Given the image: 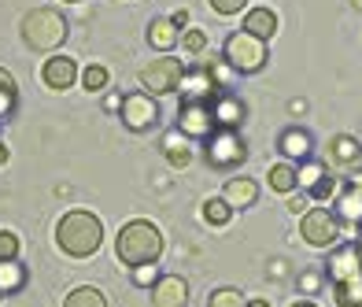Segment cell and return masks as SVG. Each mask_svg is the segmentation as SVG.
<instances>
[{
    "instance_id": "22",
    "label": "cell",
    "mask_w": 362,
    "mask_h": 307,
    "mask_svg": "<svg viewBox=\"0 0 362 307\" xmlns=\"http://www.w3.org/2000/svg\"><path fill=\"white\" fill-rule=\"evenodd\" d=\"M267 185L274 192H296L300 189V170H296L292 163H274L267 170Z\"/></svg>"
},
{
    "instance_id": "36",
    "label": "cell",
    "mask_w": 362,
    "mask_h": 307,
    "mask_svg": "<svg viewBox=\"0 0 362 307\" xmlns=\"http://www.w3.org/2000/svg\"><path fill=\"white\" fill-rule=\"evenodd\" d=\"M211 8H215L218 15H237V11H244V0H207Z\"/></svg>"
},
{
    "instance_id": "12",
    "label": "cell",
    "mask_w": 362,
    "mask_h": 307,
    "mask_svg": "<svg viewBox=\"0 0 362 307\" xmlns=\"http://www.w3.org/2000/svg\"><path fill=\"white\" fill-rule=\"evenodd\" d=\"M325 274L333 282H344V278H362V263H358V248L355 241H348V245H337L333 252H329L325 260Z\"/></svg>"
},
{
    "instance_id": "39",
    "label": "cell",
    "mask_w": 362,
    "mask_h": 307,
    "mask_svg": "<svg viewBox=\"0 0 362 307\" xmlns=\"http://www.w3.org/2000/svg\"><path fill=\"white\" fill-rule=\"evenodd\" d=\"M0 163H8V144H0Z\"/></svg>"
},
{
    "instance_id": "17",
    "label": "cell",
    "mask_w": 362,
    "mask_h": 307,
    "mask_svg": "<svg viewBox=\"0 0 362 307\" xmlns=\"http://www.w3.org/2000/svg\"><path fill=\"white\" fill-rule=\"evenodd\" d=\"M159 149H163V159H167V163L174 167V170H185L189 163H192V149H189V137L185 134H167V137H163V144H159Z\"/></svg>"
},
{
    "instance_id": "45",
    "label": "cell",
    "mask_w": 362,
    "mask_h": 307,
    "mask_svg": "<svg viewBox=\"0 0 362 307\" xmlns=\"http://www.w3.org/2000/svg\"><path fill=\"white\" fill-rule=\"evenodd\" d=\"M0 296H4V293H0Z\"/></svg>"
},
{
    "instance_id": "43",
    "label": "cell",
    "mask_w": 362,
    "mask_h": 307,
    "mask_svg": "<svg viewBox=\"0 0 362 307\" xmlns=\"http://www.w3.org/2000/svg\"><path fill=\"white\" fill-rule=\"evenodd\" d=\"M351 4H355V8H358V11H362V0H351Z\"/></svg>"
},
{
    "instance_id": "4",
    "label": "cell",
    "mask_w": 362,
    "mask_h": 307,
    "mask_svg": "<svg viewBox=\"0 0 362 307\" xmlns=\"http://www.w3.org/2000/svg\"><path fill=\"white\" fill-rule=\"evenodd\" d=\"M222 59H226L237 74H255V71L267 67V41L252 37L248 30H237V34L226 37Z\"/></svg>"
},
{
    "instance_id": "19",
    "label": "cell",
    "mask_w": 362,
    "mask_h": 307,
    "mask_svg": "<svg viewBox=\"0 0 362 307\" xmlns=\"http://www.w3.org/2000/svg\"><path fill=\"white\" fill-rule=\"evenodd\" d=\"M240 30H248V34L259 37V41H270L277 34V15L270 8H252L248 15H244V26Z\"/></svg>"
},
{
    "instance_id": "44",
    "label": "cell",
    "mask_w": 362,
    "mask_h": 307,
    "mask_svg": "<svg viewBox=\"0 0 362 307\" xmlns=\"http://www.w3.org/2000/svg\"><path fill=\"white\" fill-rule=\"evenodd\" d=\"M67 4H81V0H67Z\"/></svg>"
},
{
    "instance_id": "2",
    "label": "cell",
    "mask_w": 362,
    "mask_h": 307,
    "mask_svg": "<svg viewBox=\"0 0 362 307\" xmlns=\"http://www.w3.org/2000/svg\"><path fill=\"white\" fill-rule=\"evenodd\" d=\"M163 252V233L156 222L148 219H134L126 222L119 237H115V255L126 263V267H141V263H156Z\"/></svg>"
},
{
    "instance_id": "16",
    "label": "cell",
    "mask_w": 362,
    "mask_h": 307,
    "mask_svg": "<svg viewBox=\"0 0 362 307\" xmlns=\"http://www.w3.org/2000/svg\"><path fill=\"white\" fill-rule=\"evenodd\" d=\"M222 200L233 207V212H244V207H255L259 200V185L252 178H229L226 189H222Z\"/></svg>"
},
{
    "instance_id": "21",
    "label": "cell",
    "mask_w": 362,
    "mask_h": 307,
    "mask_svg": "<svg viewBox=\"0 0 362 307\" xmlns=\"http://www.w3.org/2000/svg\"><path fill=\"white\" fill-rule=\"evenodd\" d=\"M310 149H315V141H310V134L300 130V126H292V130L281 134V152L288 159H310Z\"/></svg>"
},
{
    "instance_id": "35",
    "label": "cell",
    "mask_w": 362,
    "mask_h": 307,
    "mask_svg": "<svg viewBox=\"0 0 362 307\" xmlns=\"http://www.w3.org/2000/svg\"><path fill=\"white\" fill-rule=\"evenodd\" d=\"M204 48H207L204 30H185V52H204Z\"/></svg>"
},
{
    "instance_id": "6",
    "label": "cell",
    "mask_w": 362,
    "mask_h": 307,
    "mask_svg": "<svg viewBox=\"0 0 362 307\" xmlns=\"http://www.w3.org/2000/svg\"><path fill=\"white\" fill-rule=\"evenodd\" d=\"M181 78H185V63L174 59L170 52H163L159 59L148 63V67H141V86H144V93H152V96L177 93Z\"/></svg>"
},
{
    "instance_id": "1",
    "label": "cell",
    "mask_w": 362,
    "mask_h": 307,
    "mask_svg": "<svg viewBox=\"0 0 362 307\" xmlns=\"http://www.w3.org/2000/svg\"><path fill=\"white\" fill-rule=\"evenodd\" d=\"M56 245L71 260H89L104 245V222L93 212H67L56 226Z\"/></svg>"
},
{
    "instance_id": "29",
    "label": "cell",
    "mask_w": 362,
    "mask_h": 307,
    "mask_svg": "<svg viewBox=\"0 0 362 307\" xmlns=\"http://www.w3.org/2000/svg\"><path fill=\"white\" fill-rule=\"evenodd\" d=\"M81 86H86L89 93L107 89V67H104V63H89V67L81 71Z\"/></svg>"
},
{
    "instance_id": "32",
    "label": "cell",
    "mask_w": 362,
    "mask_h": 307,
    "mask_svg": "<svg viewBox=\"0 0 362 307\" xmlns=\"http://www.w3.org/2000/svg\"><path fill=\"white\" fill-rule=\"evenodd\" d=\"M156 282H159V267H156V263L134 267V285H137V289H152Z\"/></svg>"
},
{
    "instance_id": "23",
    "label": "cell",
    "mask_w": 362,
    "mask_h": 307,
    "mask_svg": "<svg viewBox=\"0 0 362 307\" xmlns=\"http://www.w3.org/2000/svg\"><path fill=\"white\" fill-rule=\"evenodd\" d=\"M23 285H26V267L19 260H4V263H0V293L11 296V293H19Z\"/></svg>"
},
{
    "instance_id": "38",
    "label": "cell",
    "mask_w": 362,
    "mask_h": 307,
    "mask_svg": "<svg viewBox=\"0 0 362 307\" xmlns=\"http://www.w3.org/2000/svg\"><path fill=\"white\" fill-rule=\"evenodd\" d=\"M174 26H177V30L189 26V11H177V15H174Z\"/></svg>"
},
{
    "instance_id": "20",
    "label": "cell",
    "mask_w": 362,
    "mask_h": 307,
    "mask_svg": "<svg viewBox=\"0 0 362 307\" xmlns=\"http://www.w3.org/2000/svg\"><path fill=\"white\" fill-rule=\"evenodd\" d=\"M177 41H181V34H177L174 19H152V23H148V45H152V48H159V52H170Z\"/></svg>"
},
{
    "instance_id": "25",
    "label": "cell",
    "mask_w": 362,
    "mask_h": 307,
    "mask_svg": "<svg viewBox=\"0 0 362 307\" xmlns=\"http://www.w3.org/2000/svg\"><path fill=\"white\" fill-rule=\"evenodd\" d=\"M15 104H19V82H15V74H8L0 67V122L11 119Z\"/></svg>"
},
{
    "instance_id": "34",
    "label": "cell",
    "mask_w": 362,
    "mask_h": 307,
    "mask_svg": "<svg viewBox=\"0 0 362 307\" xmlns=\"http://www.w3.org/2000/svg\"><path fill=\"white\" fill-rule=\"evenodd\" d=\"M296 285H300L303 296H315L318 289H322V274H318V270H303L300 278H296Z\"/></svg>"
},
{
    "instance_id": "9",
    "label": "cell",
    "mask_w": 362,
    "mask_h": 307,
    "mask_svg": "<svg viewBox=\"0 0 362 307\" xmlns=\"http://www.w3.org/2000/svg\"><path fill=\"white\" fill-rule=\"evenodd\" d=\"M119 119L126 122V130H148V126L159 122V104L152 93H129L122 96V108H119Z\"/></svg>"
},
{
    "instance_id": "13",
    "label": "cell",
    "mask_w": 362,
    "mask_h": 307,
    "mask_svg": "<svg viewBox=\"0 0 362 307\" xmlns=\"http://www.w3.org/2000/svg\"><path fill=\"white\" fill-rule=\"evenodd\" d=\"M156 307H189V282L177 274H159V282L148 289Z\"/></svg>"
},
{
    "instance_id": "10",
    "label": "cell",
    "mask_w": 362,
    "mask_h": 307,
    "mask_svg": "<svg viewBox=\"0 0 362 307\" xmlns=\"http://www.w3.org/2000/svg\"><path fill=\"white\" fill-rule=\"evenodd\" d=\"M333 212L344 222V233L362 230V182H344L333 197Z\"/></svg>"
},
{
    "instance_id": "3",
    "label": "cell",
    "mask_w": 362,
    "mask_h": 307,
    "mask_svg": "<svg viewBox=\"0 0 362 307\" xmlns=\"http://www.w3.org/2000/svg\"><path fill=\"white\" fill-rule=\"evenodd\" d=\"M67 15L56 8H34L23 15V41L34 48V52H52L67 41Z\"/></svg>"
},
{
    "instance_id": "8",
    "label": "cell",
    "mask_w": 362,
    "mask_h": 307,
    "mask_svg": "<svg viewBox=\"0 0 362 307\" xmlns=\"http://www.w3.org/2000/svg\"><path fill=\"white\" fill-rule=\"evenodd\" d=\"M177 130L185 137L207 141L211 134L218 130L215 111H211V100H181V108H177Z\"/></svg>"
},
{
    "instance_id": "33",
    "label": "cell",
    "mask_w": 362,
    "mask_h": 307,
    "mask_svg": "<svg viewBox=\"0 0 362 307\" xmlns=\"http://www.w3.org/2000/svg\"><path fill=\"white\" fill-rule=\"evenodd\" d=\"M337 189H340V182H337L333 174H325L322 182L307 192V197H310V200H333V197H337Z\"/></svg>"
},
{
    "instance_id": "41",
    "label": "cell",
    "mask_w": 362,
    "mask_h": 307,
    "mask_svg": "<svg viewBox=\"0 0 362 307\" xmlns=\"http://www.w3.org/2000/svg\"><path fill=\"white\" fill-rule=\"evenodd\" d=\"M355 248H358V263H362V237H355Z\"/></svg>"
},
{
    "instance_id": "5",
    "label": "cell",
    "mask_w": 362,
    "mask_h": 307,
    "mask_svg": "<svg viewBox=\"0 0 362 307\" xmlns=\"http://www.w3.org/2000/svg\"><path fill=\"white\" fill-rule=\"evenodd\" d=\"M300 237L310 248H337V241L344 237V222L329 207H310L307 215H300Z\"/></svg>"
},
{
    "instance_id": "31",
    "label": "cell",
    "mask_w": 362,
    "mask_h": 307,
    "mask_svg": "<svg viewBox=\"0 0 362 307\" xmlns=\"http://www.w3.org/2000/svg\"><path fill=\"white\" fill-rule=\"evenodd\" d=\"M4 260H19V233L15 230H0V263Z\"/></svg>"
},
{
    "instance_id": "24",
    "label": "cell",
    "mask_w": 362,
    "mask_h": 307,
    "mask_svg": "<svg viewBox=\"0 0 362 307\" xmlns=\"http://www.w3.org/2000/svg\"><path fill=\"white\" fill-rule=\"evenodd\" d=\"M333 303L337 307H362V278L333 282Z\"/></svg>"
},
{
    "instance_id": "40",
    "label": "cell",
    "mask_w": 362,
    "mask_h": 307,
    "mask_svg": "<svg viewBox=\"0 0 362 307\" xmlns=\"http://www.w3.org/2000/svg\"><path fill=\"white\" fill-rule=\"evenodd\" d=\"M248 307H270L267 300H248Z\"/></svg>"
},
{
    "instance_id": "11",
    "label": "cell",
    "mask_w": 362,
    "mask_h": 307,
    "mask_svg": "<svg viewBox=\"0 0 362 307\" xmlns=\"http://www.w3.org/2000/svg\"><path fill=\"white\" fill-rule=\"evenodd\" d=\"M325 167L333 170H358L362 167V141L351 134H337L325 149Z\"/></svg>"
},
{
    "instance_id": "42",
    "label": "cell",
    "mask_w": 362,
    "mask_h": 307,
    "mask_svg": "<svg viewBox=\"0 0 362 307\" xmlns=\"http://www.w3.org/2000/svg\"><path fill=\"white\" fill-rule=\"evenodd\" d=\"M292 307H318V303H310V300H300V303H292Z\"/></svg>"
},
{
    "instance_id": "30",
    "label": "cell",
    "mask_w": 362,
    "mask_h": 307,
    "mask_svg": "<svg viewBox=\"0 0 362 307\" xmlns=\"http://www.w3.org/2000/svg\"><path fill=\"white\" fill-rule=\"evenodd\" d=\"M207 307H248V300H244V293H237V289H215V293L207 296Z\"/></svg>"
},
{
    "instance_id": "15",
    "label": "cell",
    "mask_w": 362,
    "mask_h": 307,
    "mask_svg": "<svg viewBox=\"0 0 362 307\" xmlns=\"http://www.w3.org/2000/svg\"><path fill=\"white\" fill-rule=\"evenodd\" d=\"M211 111H215V122L226 126V130H237V126L244 122V115H248V108H244L240 96H233L229 89H218L215 100H211Z\"/></svg>"
},
{
    "instance_id": "26",
    "label": "cell",
    "mask_w": 362,
    "mask_h": 307,
    "mask_svg": "<svg viewBox=\"0 0 362 307\" xmlns=\"http://www.w3.org/2000/svg\"><path fill=\"white\" fill-rule=\"evenodd\" d=\"M63 307H107V296L93 285H81V289H74V293H67Z\"/></svg>"
},
{
    "instance_id": "7",
    "label": "cell",
    "mask_w": 362,
    "mask_h": 307,
    "mask_svg": "<svg viewBox=\"0 0 362 307\" xmlns=\"http://www.w3.org/2000/svg\"><path fill=\"white\" fill-rule=\"evenodd\" d=\"M244 159H248V144H244V137L237 130H226V126H218L215 134L207 137V163L218 167V170H233L240 167Z\"/></svg>"
},
{
    "instance_id": "14",
    "label": "cell",
    "mask_w": 362,
    "mask_h": 307,
    "mask_svg": "<svg viewBox=\"0 0 362 307\" xmlns=\"http://www.w3.org/2000/svg\"><path fill=\"white\" fill-rule=\"evenodd\" d=\"M41 82L52 89V93H63V89H71L78 82V63L71 56H52V59H45V67H41Z\"/></svg>"
},
{
    "instance_id": "18",
    "label": "cell",
    "mask_w": 362,
    "mask_h": 307,
    "mask_svg": "<svg viewBox=\"0 0 362 307\" xmlns=\"http://www.w3.org/2000/svg\"><path fill=\"white\" fill-rule=\"evenodd\" d=\"M181 86H185V96H181V100H215V93H218V86H215V78H211L207 67L185 74Z\"/></svg>"
},
{
    "instance_id": "28",
    "label": "cell",
    "mask_w": 362,
    "mask_h": 307,
    "mask_svg": "<svg viewBox=\"0 0 362 307\" xmlns=\"http://www.w3.org/2000/svg\"><path fill=\"white\" fill-rule=\"evenodd\" d=\"M296 170H300V189H307V192L329 174V167L325 163H315V159H303V167H296Z\"/></svg>"
},
{
    "instance_id": "27",
    "label": "cell",
    "mask_w": 362,
    "mask_h": 307,
    "mask_svg": "<svg viewBox=\"0 0 362 307\" xmlns=\"http://www.w3.org/2000/svg\"><path fill=\"white\" fill-rule=\"evenodd\" d=\"M229 219H233V207H229L222 197L204 200V222H207V226H226Z\"/></svg>"
},
{
    "instance_id": "37",
    "label": "cell",
    "mask_w": 362,
    "mask_h": 307,
    "mask_svg": "<svg viewBox=\"0 0 362 307\" xmlns=\"http://www.w3.org/2000/svg\"><path fill=\"white\" fill-rule=\"evenodd\" d=\"M288 212L307 215V212H310V200H307V197H292V200H288Z\"/></svg>"
}]
</instances>
